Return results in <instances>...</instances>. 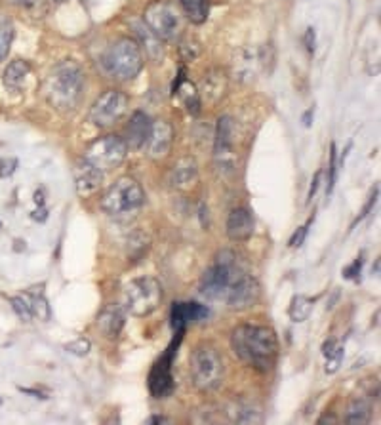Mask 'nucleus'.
<instances>
[{"instance_id":"f257e3e1","label":"nucleus","mask_w":381,"mask_h":425,"mask_svg":"<svg viewBox=\"0 0 381 425\" xmlns=\"http://www.w3.org/2000/svg\"><path fill=\"white\" fill-rule=\"evenodd\" d=\"M231 345L235 355L251 368L269 372L278 356V340L273 328L242 325L231 334Z\"/></svg>"},{"instance_id":"f03ea898","label":"nucleus","mask_w":381,"mask_h":425,"mask_svg":"<svg viewBox=\"0 0 381 425\" xmlns=\"http://www.w3.org/2000/svg\"><path fill=\"white\" fill-rule=\"evenodd\" d=\"M84 88V73L80 65L71 60L57 63L48 78V98L53 107L61 111H73L80 100Z\"/></svg>"},{"instance_id":"7ed1b4c3","label":"nucleus","mask_w":381,"mask_h":425,"mask_svg":"<svg viewBox=\"0 0 381 425\" xmlns=\"http://www.w3.org/2000/svg\"><path fill=\"white\" fill-rule=\"evenodd\" d=\"M242 273V267L238 265V260L233 252L229 250L221 252L215 257V263L200 278V294L208 300H225L229 287Z\"/></svg>"},{"instance_id":"20e7f679","label":"nucleus","mask_w":381,"mask_h":425,"mask_svg":"<svg viewBox=\"0 0 381 425\" xmlns=\"http://www.w3.org/2000/svg\"><path fill=\"white\" fill-rule=\"evenodd\" d=\"M145 193L134 178H118L109 191L103 195L101 208L113 217H124L136 214L143 206Z\"/></svg>"},{"instance_id":"39448f33","label":"nucleus","mask_w":381,"mask_h":425,"mask_svg":"<svg viewBox=\"0 0 381 425\" xmlns=\"http://www.w3.org/2000/svg\"><path fill=\"white\" fill-rule=\"evenodd\" d=\"M223 361L210 345H198L190 355V374L200 391H215L223 383Z\"/></svg>"},{"instance_id":"423d86ee","label":"nucleus","mask_w":381,"mask_h":425,"mask_svg":"<svg viewBox=\"0 0 381 425\" xmlns=\"http://www.w3.org/2000/svg\"><path fill=\"white\" fill-rule=\"evenodd\" d=\"M107 71L118 80H130L143 69V54L136 40L121 39L105 55Z\"/></svg>"},{"instance_id":"0eeeda50","label":"nucleus","mask_w":381,"mask_h":425,"mask_svg":"<svg viewBox=\"0 0 381 425\" xmlns=\"http://www.w3.org/2000/svg\"><path fill=\"white\" fill-rule=\"evenodd\" d=\"M162 300V288L152 277L134 278L124 287V305L136 317H147L159 309Z\"/></svg>"},{"instance_id":"6e6552de","label":"nucleus","mask_w":381,"mask_h":425,"mask_svg":"<svg viewBox=\"0 0 381 425\" xmlns=\"http://www.w3.org/2000/svg\"><path fill=\"white\" fill-rule=\"evenodd\" d=\"M128 155V145L121 136H103L98 141H94L88 151L84 153L82 159L91 163L96 168L101 172L113 170L116 166L124 163V159Z\"/></svg>"},{"instance_id":"1a4fd4ad","label":"nucleus","mask_w":381,"mask_h":425,"mask_svg":"<svg viewBox=\"0 0 381 425\" xmlns=\"http://www.w3.org/2000/svg\"><path fill=\"white\" fill-rule=\"evenodd\" d=\"M185 332H175L174 341L170 343V347L166 349V353L160 356L159 361L152 366L151 374H149V391L154 399H166L174 393V376H172V363L174 356L177 353V347L183 340Z\"/></svg>"},{"instance_id":"9d476101","label":"nucleus","mask_w":381,"mask_h":425,"mask_svg":"<svg viewBox=\"0 0 381 425\" xmlns=\"http://www.w3.org/2000/svg\"><path fill=\"white\" fill-rule=\"evenodd\" d=\"M143 21L151 29V33H154L159 39L164 40H174L179 35V29H181L177 10L168 2H162V0L152 2L151 6L145 10Z\"/></svg>"},{"instance_id":"9b49d317","label":"nucleus","mask_w":381,"mask_h":425,"mask_svg":"<svg viewBox=\"0 0 381 425\" xmlns=\"http://www.w3.org/2000/svg\"><path fill=\"white\" fill-rule=\"evenodd\" d=\"M128 109V96L121 90H107L94 101L90 111L91 123L96 126H111Z\"/></svg>"},{"instance_id":"f8f14e48","label":"nucleus","mask_w":381,"mask_h":425,"mask_svg":"<svg viewBox=\"0 0 381 425\" xmlns=\"http://www.w3.org/2000/svg\"><path fill=\"white\" fill-rule=\"evenodd\" d=\"M259 300V282L256 278L242 273L233 280V284L229 287L227 294H225V302H227L229 309L233 311H244L254 307Z\"/></svg>"},{"instance_id":"ddd939ff","label":"nucleus","mask_w":381,"mask_h":425,"mask_svg":"<svg viewBox=\"0 0 381 425\" xmlns=\"http://www.w3.org/2000/svg\"><path fill=\"white\" fill-rule=\"evenodd\" d=\"M215 161L223 168H233V118L221 116L215 128V147H213Z\"/></svg>"},{"instance_id":"4468645a","label":"nucleus","mask_w":381,"mask_h":425,"mask_svg":"<svg viewBox=\"0 0 381 425\" xmlns=\"http://www.w3.org/2000/svg\"><path fill=\"white\" fill-rule=\"evenodd\" d=\"M210 315V311L204 305L197 302H175L172 305V328L174 332H185V328L190 323H200Z\"/></svg>"},{"instance_id":"2eb2a0df","label":"nucleus","mask_w":381,"mask_h":425,"mask_svg":"<svg viewBox=\"0 0 381 425\" xmlns=\"http://www.w3.org/2000/svg\"><path fill=\"white\" fill-rule=\"evenodd\" d=\"M75 183L76 193L80 197H88V195L96 193L99 186L103 183V172L82 159L75 164Z\"/></svg>"},{"instance_id":"dca6fc26","label":"nucleus","mask_w":381,"mask_h":425,"mask_svg":"<svg viewBox=\"0 0 381 425\" xmlns=\"http://www.w3.org/2000/svg\"><path fill=\"white\" fill-rule=\"evenodd\" d=\"M174 143V128L172 124L166 123V120H157L152 123L151 136H149V156L152 159H159V156H164L172 147Z\"/></svg>"},{"instance_id":"f3484780","label":"nucleus","mask_w":381,"mask_h":425,"mask_svg":"<svg viewBox=\"0 0 381 425\" xmlns=\"http://www.w3.org/2000/svg\"><path fill=\"white\" fill-rule=\"evenodd\" d=\"M152 123L149 115H145L143 111H136L132 118H130V124L126 126V145L132 149H141L149 141V136H151Z\"/></svg>"},{"instance_id":"a211bd4d","label":"nucleus","mask_w":381,"mask_h":425,"mask_svg":"<svg viewBox=\"0 0 381 425\" xmlns=\"http://www.w3.org/2000/svg\"><path fill=\"white\" fill-rule=\"evenodd\" d=\"M198 179V166L197 161L193 156H185L181 161H177L174 164V168L170 172V186L174 189H179V191H185L197 183Z\"/></svg>"},{"instance_id":"6ab92c4d","label":"nucleus","mask_w":381,"mask_h":425,"mask_svg":"<svg viewBox=\"0 0 381 425\" xmlns=\"http://www.w3.org/2000/svg\"><path fill=\"white\" fill-rule=\"evenodd\" d=\"M254 233V217L246 208H235L227 217V237L231 240H248Z\"/></svg>"},{"instance_id":"aec40b11","label":"nucleus","mask_w":381,"mask_h":425,"mask_svg":"<svg viewBox=\"0 0 381 425\" xmlns=\"http://www.w3.org/2000/svg\"><path fill=\"white\" fill-rule=\"evenodd\" d=\"M124 323H126V317H124V311L118 305H109V307H105L99 313L98 317L99 332L103 334L105 338H109V340H114V338L121 336Z\"/></svg>"},{"instance_id":"412c9836","label":"nucleus","mask_w":381,"mask_h":425,"mask_svg":"<svg viewBox=\"0 0 381 425\" xmlns=\"http://www.w3.org/2000/svg\"><path fill=\"white\" fill-rule=\"evenodd\" d=\"M29 73V63L23 62V60H15V62L10 63L6 71H4V84H6V88H10V90H19V88L25 84Z\"/></svg>"},{"instance_id":"4be33fe9","label":"nucleus","mask_w":381,"mask_h":425,"mask_svg":"<svg viewBox=\"0 0 381 425\" xmlns=\"http://www.w3.org/2000/svg\"><path fill=\"white\" fill-rule=\"evenodd\" d=\"M174 93H177V96L181 98L190 115L197 116L198 113H200V93L197 92L195 84H190V82H187V80L183 78L181 82L174 84Z\"/></svg>"},{"instance_id":"5701e85b","label":"nucleus","mask_w":381,"mask_h":425,"mask_svg":"<svg viewBox=\"0 0 381 425\" xmlns=\"http://www.w3.org/2000/svg\"><path fill=\"white\" fill-rule=\"evenodd\" d=\"M370 414H372V406H370V401H366L362 397H357L353 399L347 408V424L351 425H362L370 422Z\"/></svg>"},{"instance_id":"b1692460","label":"nucleus","mask_w":381,"mask_h":425,"mask_svg":"<svg viewBox=\"0 0 381 425\" xmlns=\"http://www.w3.org/2000/svg\"><path fill=\"white\" fill-rule=\"evenodd\" d=\"M134 29H136V35L139 37V40H141V44H143V48L147 50L149 57L154 60V62H159L160 57H162V46H160L159 37H157L154 33H151V29L145 27V25H136Z\"/></svg>"},{"instance_id":"393cba45","label":"nucleus","mask_w":381,"mask_h":425,"mask_svg":"<svg viewBox=\"0 0 381 425\" xmlns=\"http://www.w3.org/2000/svg\"><path fill=\"white\" fill-rule=\"evenodd\" d=\"M202 84H204L206 98L210 101H218L225 92V75L221 71H213L202 80Z\"/></svg>"},{"instance_id":"a878e982","label":"nucleus","mask_w":381,"mask_h":425,"mask_svg":"<svg viewBox=\"0 0 381 425\" xmlns=\"http://www.w3.org/2000/svg\"><path fill=\"white\" fill-rule=\"evenodd\" d=\"M179 4L193 24H204L208 17V0H179Z\"/></svg>"},{"instance_id":"bb28decb","label":"nucleus","mask_w":381,"mask_h":425,"mask_svg":"<svg viewBox=\"0 0 381 425\" xmlns=\"http://www.w3.org/2000/svg\"><path fill=\"white\" fill-rule=\"evenodd\" d=\"M312 311V300L305 298V296H296L292 303H290L288 315L294 323H303L305 318L311 315Z\"/></svg>"},{"instance_id":"cd10ccee","label":"nucleus","mask_w":381,"mask_h":425,"mask_svg":"<svg viewBox=\"0 0 381 425\" xmlns=\"http://www.w3.org/2000/svg\"><path fill=\"white\" fill-rule=\"evenodd\" d=\"M322 353H324V356H326V372L328 374H334V372H337V368H339V364H342L343 361V349L335 343L334 340H330L324 343V347H322Z\"/></svg>"},{"instance_id":"c85d7f7f","label":"nucleus","mask_w":381,"mask_h":425,"mask_svg":"<svg viewBox=\"0 0 381 425\" xmlns=\"http://www.w3.org/2000/svg\"><path fill=\"white\" fill-rule=\"evenodd\" d=\"M10 303H12V309L15 311V315L21 318V320H30V318H33L29 298H25V296H15V298H10Z\"/></svg>"},{"instance_id":"c756f323","label":"nucleus","mask_w":381,"mask_h":425,"mask_svg":"<svg viewBox=\"0 0 381 425\" xmlns=\"http://www.w3.org/2000/svg\"><path fill=\"white\" fill-rule=\"evenodd\" d=\"M30 311H33V317H38L40 320H48L50 318V305L46 302V298L42 294L33 296L29 300Z\"/></svg>"},{"instance_id":"7c9ffc66","label":"nucleus","mask_w":381,"mask_h":425,"mask_svg":"<svg viewBox=\"0 0 381 425\" xmlns=\"http://www.w3.org/2000/svg\"><path fill=\"white\" fill-rule=\"evenodd\" d=\"M12 27L6 24H0V62L6 57L8 50H10V42H12Z\"/></svg>"},{"instance_id":"2f4dec72","label":"nucleus","mask_w":381,"mask_h":425,"mask_svg":"<svg viewBox=\"0 0 381 425\" xmlns=\"http://www.w3.org/2000/svg\"><path fill=\"white\" fill-rule=\"evenodd\" d=\"M90 341L84 340V338H78V340L71 341V343H67L65 345V349H67V353H71V355H76V356H86L88 353H90Z\"/></svg>"},{"instance_id":"473e14b6","label":"nucleus","mask_w":381,"mask_h":425,"mask_svg":"<svg viewBox=\"0 0 381 425\" xmlns=\"http://www.w3.org/2000/svg\"><path fill=\"white\" fill-rule=\"evenodd\" d=\"M179 52H181V57L185 62H195L200 55V44L195 42V40H187L179 46Z\"/></svg>"},{"instance_id":"72a5a7b5","label":"nucleus","mask_w":381,"mask_h":425,"mask_svg":"<svg viewBox=\"0 0 381 425\" xmlns=\"http://www.w3.org/2000/svg\"><path fill=\"white\" fill-rule=\"evenodd\" d=\"M312 224V219H309L307 224L303 225V227H299L296 233H294V237L290 239V246L292 248H299L301 244H303L305 237H307V233H309V225Z\"/></svg>"},{"instance_id":"f704fd0d","label":"nucleus","mask_w":381,"mask_h":425,"mask_svg":"<svg viewBox=\"0 0 381 425\" xmlns=\"http://www.w3.org/2000/svg\"><path fill=\"white\" fill-rule=\"evenodd\" d=\"M335 156H337V153H335V145L332 143V149H330V183H328V195L332 193V189H334L335 186V174H337V164H335Z\"/></svg>"},{"instance_id":"c9c22d12","label":"nucleus","mask_w":381,"mask_h":425,"mask_svg":"<svg viewBox=\"0 0 381 425\" xmlns=\"http://www.w3.org/2000/svg\"><path fill=\"white\" fill-rule=\"evenodd\" d=\"M360 267H362V257L355 260V263H353L351 267L343 271V275H345V278H357L358 275H360Z\"/></svg>"},{"instance_id":"e433bc0d","label":"nucleus","mask_w":381,"mask_h":425,"mask_svg":"<svg viewBox=\"0 0 381 425\" xmlns=\"http://www.w3.org/2000/svg\"><path fill=\"white\" fill-rule=\"evenodd\" d=\"M14 6H19V8H33V6H37L38 0H10Z\"/></svg>"},{"instance_id":"4c0bfd02","label":"nucleus","mask_w":381,"mask_h":425,"mask_svg":"<svg viewBox=\"0 0 381 425\" xmlns=\"http://www.w3.org/2000/svg\"><path fill=\"white\" fill-rule=\"evenodd\" d=\"M320 176H322V172H317V176H314V179H312V183H311V189H309V197H307V201H311L312 197H314V193H317V189H319V183H320Z\"/></svg>"},{"instance_id":"58836bf2","label":"nucleus","mask_w":381,"mask_h":425,"mask_svg":"<svg viewBox=\"0 0 381 425\" xmlns=\"http://www.w3.org/2000/svg\"><path fill=\"white\" fill-rule=\"evenodd\" d=\"M305 42H307V50L314 52V31L312 29H307V33H305Z\"/></svg>"},{"instance_id":"ea45409f","label":"nucleus","mask_w":381,"mask_h":425,"mask_svg":"<svg viewBox=\"0 0 381 425\" xmlns=\"http://www.w3.org/2000/svg\"><path fill=\"white\" fill-rule=\"evenodd\" d=\"M19 391H21V393H27V395H35L37 399H48L46 395H42L40 391H37V389H27V387H19Z\"/></svg>"},{"instance_id":"a19ab883","label":"nucleus","mask_w":381,"mask_h":425,"mask_svg":"<svg viewBox=\"0 0 381 425\" xmlns=\"http://www.w3.org/2000/svg\"><path fill=\"white\" fill-rule=\"evenodd\" d=\"M147 424H170V419L164 416H151L147 419Z\"/></svg>"},{"instance_id":"79ce46f5","label":"nucleus","mask_w":381,"mask_h":425,"mask_svg":"<svg viewBox=\"0 0 381 425\" xmlns=\"http://www.w3.org/2000/svg\"><path fill=\"white\" fill-rule=\"evenodd\" d=\"M337 419H335L334 416H324V417H320L319 419V424L320 425H324V424H335Z\"/></svg>"},{"instance_id":"37998d69","label":"nucleus","mask_w":381,"mask_h":425,"mask_svg":"<svg viewBox=\"0 0 381 425\" xmlns=\"http://www.w3.org/2000/svg\"><path fill=\"white\" fill-rule=\"evenodd\" d=\"M311 116H312V111H307V113H305V116H303L305 126H311Z\"/></svg>"},{"instance_id":"c03bdc74","label":"nucleus","mask_w":381,"mask_h":425,"mask_svg":"<svg viewBox=\"0 0 381 425\" xmlns=\"http://www.w3.org/2000/svg\"><path fill=\"white\" fill-rule=\"evenodd\" d=\"M53 2H57V4H61V2H65V0H53Z\"/></svg>"},{"instance_id":"a18cd8bd","label":"nucleus","mask_w":381,"mask_h":425,"mask_svg":"<svg viewBox=\"0 0 381 425\" xmlns=\"http://www.w3.org/2000/svg\"><path fill=\"white\" fill-rule=\"evenodd\" d=\"M0 404H2V399H0Z\"/></svg>"}]
</instances>
